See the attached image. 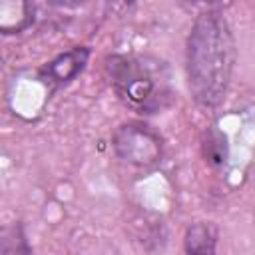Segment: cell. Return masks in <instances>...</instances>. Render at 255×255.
<instances>
[{"label": "cell", "instance_id": "8", "mask_svg": "<svg viewBox=\"0 0 255 255\" xmlns=\"http://www.w3.org/2000/svg\"><path fill=\"white\" fill-rule=\"evenodd\" d=\"M32 247L28 245L24 227L20 221H14L12 225H6L2 229L0 237V253L2 255H14V253H30Z\"/></svg>", "mask_w": 255, "mask_h": 255}, {"label": "cell", "instance_id": "10", "mask_svg": "<svg viewBox=\"0 0 255 255\" xmlns=\"http://www.w3.org/2000/svg\"><path fill=\"white\" fill-rule=\"evenodd\" d=\"M50 6H54V8H66V10H70V8H78V6H82V4H86L88 0H46Z\"/></svg>", "mask_w": 255, "mask_h": 255}, {"label": "cell", "instance_id": "2", "mask_svg": "<svg viewBox=\"0 0 255 255\" xmlns=\"http://www.w3.org/2000/svg\"><path fill=\"white\" fill-rule=\"evenodd\" d=\"M104 76L118 100L139 116L165 112L177 96L169 64L151 54H110Z\"/></svg>", "mask_w": 255, "mask_h": 255}, {"label": "cell", "instance_id": "3", "mask_svg": "<svg viewBox=\"0 0 255 255\" xmlns=\"http://www.w3.org/2000/svg\"><path fill=\"white\" fill-rule=\"evenodd\" d=\"M112 147L116 155L133 167H153L161 161L163 139L157 129L141 120H128L112 133Z\"/></svg>", "mask_w": 255, "mask_h": 255}, {"label": "cell", "instance_id": "5", "mask_svg": "<svg viewBox=\"0 0 255 255\" xmlns=\"http://www.w3.org/2000/svg\"><path fill=\"white\" fill-rule=\"evenodd\" d=\"M219 231L211 221H193L183 233V251L189 255H211L217 251Z\"/></svg>", "mask_w": 255, "mask_h": 255}, {"label": "cell", "instance_id": "7", "mask_svg": "<svg viewBox=\"0 0 255 255\" xmlns=\"http://www.w3.org/2000/svg\"><path fill=\"white\" fill-rule=\"evenodd\" d=\"M201 155L205 159V163L213 169H221L227 165L229 161V143H227V135L217 128V126H209L205 128V131L201 133Z\"/></svg>", "mask_w": 255, "mask_h": 255}, {"label": "cell", "instance_id": "1", "mask_svg": "<svg viewBox=\"0 0 255 255\" xmlns=\"http://www.w3.org/2000/svg\"><path fill=\"white\" fill-rule=\"evenodd\" d=\"M235 40L221 12H199L185 42V76L201 108H217L231 86Z\"/></svg>", "mask_w": 255, "mask_h": 255}, {"label": "cell", "instance_id": "4", "mask_svg": "<svg viewBox=\"0 0 255 255\" xmlns=\"http://www.w3.org/2000/svg\"><path fill=\"white\" fill-rule=\"evenodd\" d=\"M90 56H92V50L88 46H74V48L58 54L50 62H46L38 70V76L50 88L68 86L70 82H74L84 72Z\"/></svg>", "mask_w": 255, "mask_h": 255}, {"label": "cell", "instance_id": "6", "mask_svg": "<svg viewBox=\"0 0 255 255\" xmlns=\"http://www.w3.org/2000/svg\"><path fill=\"white\" fill-rule=\"evenodd\" d=\"M34 22L32 0H0L2 34H20Z\"/></svg>", "mask_w": 255, "mask_h": 255}, {"label": "cell", "instance_id": "9", "mask_svg": "<svg viewBox=\"0 0 255 255\" xmlns=\"http://www.w3.org/2000/svg\"><path fill=\"white\" fill-rule=\"evenodd\" d=\"M183 4L197 8L199 12H221L233 4V0H181Z\"/></svg>", "mask_w": 255, "mask_h": 255}]
</instances>
